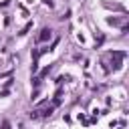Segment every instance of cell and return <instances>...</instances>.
Here are the masks:
<instances>
[{
  "label": "cell",
  "instance_id": "obj_2",
  "mask_svg": "<svg viewBox=\"0 0 129 129\" xmlns=\"http://www.w3.org/2000/svg\"><path fill=\"white\" fill-rule=\"evenodd\" d=\"M50 36H52V30L50 28H42L40 34L36 36V42H46V40H50Z\"/></svg>",
  "mask_w": 129,
  "mask_h": 129
},
{
  "label": "cell",
  "instance_id": "obj_3",
  "mask_svg": "<svg viewBox=\"0 0 129 129\" xmlns=\"http://www.w3.org/2000/svg\"><path fill=\"white\" fill-rule=\"evenodd\" d=\"M30 26H32V24H26V26H24V28H22V32H20V34H26V32H28V30H30Z\"/></svg>",
  "mask_w": 129,
  "mask_h": 129
},
{
  "label": "cell",
  "instance_id": "obj_4",
  "mask_svg": "<svg viewBox=\"0 0 129 129\" xmlns=\"http://www.w3.org/2000/svg\"><path fill=\"white\" fill-rule=\"evenodd\" d=\"M2 129H10V123H8V121H4V123H2Z\"/></svg>",
  "mask_w": 129,
  "mask_h": 129
},
{
  "label": "cell",
  "instance_id": "obj_1",
  "mask_svg": "<svg viewBox=\"0 0 129 129\" xmlns=\"http://www.w3.org/2000/svg\"><path fill=\"white\" fill-rule=\"evenodd\" d=\"M109 58H111V69H121V64H123V58H125V52H109L107 54Z\"/></svg>",
  "mask_w": 129,
  "mask_h": 129
}]
</instances>
